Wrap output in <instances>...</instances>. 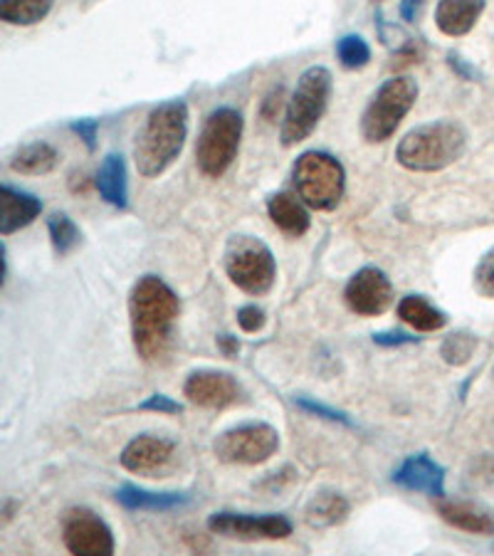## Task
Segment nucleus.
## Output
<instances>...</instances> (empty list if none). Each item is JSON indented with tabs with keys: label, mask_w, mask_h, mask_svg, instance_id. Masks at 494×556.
Masks as SVG:
<instances>
[{
	"label": "nucleus",
	"mask_w": 494,
	"mask_h": 556,
	"mask_svg": "<svg viewBox=\"0 0 494 556\" xmlns=\"http://www.w3.org/2000/svg\"><path fill=\"white\" fill-rule=\"evenodd\" d=\"M484 0H438L435 25L447 38H463L478 25L484 13Z\"/></svg>",
	"instance_id": "f3484780"
},
{
	"label": "nucleus",
	"mask_w": 494,
	"mask_h": 556,
	"mask_svg": "<svg viewBox=\"0 0 494 556\" xmlns=\"http://www.w3.org/2000/svg\"><path fill=\"white\" fill-rule=\"evenodd\" d=\"M176 455V443L159 435H137L122 451V468L143 478H159Z\"/></svg>",
	"instance_id": "4468645a"
},
{
	"label": "nucleus",
	"mask_w": 494,
	"mask_h": 556,
	"mask_svg": "<svg viewBox=\"0 0 494 556\" xmlns=\"http://www.w3.org/2000/svg\"><path fill=\"white\" fill-rule=\"evenodd\" d=\"M426 0H401V17L406 23H416L418 11L423 8Z\"/></svg>",
	"instance_id": "f704fd0d"
},
{
	"label": "nucleus",
	"mask_w": 494,
	"mask_h": 556,
	"mask_svg": "<svg viewBox=\"0 0 494 556\" xmlns=\"http://www.w3.org/2000/svg\"><path fill=\"white\" fill-rule=\"evenodd\" d=\"M373 3H379V0H373Z\"/></svg>",
	"instance_id": "ea45409f"
},
{
	"label": "nucleus",
	"mask_w": 494,
	"mask_h": 556,
	"mask_svg": "<svg viewBox=\"0 0 494 556\" xmlns=\"http://www.w3.org/2000/svg\"><path fill=\"white\" fill-rule=\"evenodd\" d=\"M418 100V83L406 75H395L376 89L362 114V137L368 143L389 141Z\"/></svg>",
	"instance_id": "0eeeda50"
},
{
	"label": "nucleus",
	"mask_w": 494,
	"mask_h": 556,
	"mask_svg": "<svg viewBox=\"0 0 494 556\" xmlns=\"http://www.w3.org/2000/svg\"><path fill=\"white\" fill-rule=\"evenodd\" d=\"M331 89H334V77H331L329 67L314 65L302 72V77L296 79V87L290 97V104H287V112L282 116V147H296V143L312 137L314 129L319 127L321 116L327 114Z\"/></svg>",
	"instance_id": "20e7f679"
},
{
	"label": "nucleus",
	"mask_w": 494,
	"mask_h": 556,
	"mask_svg": "<svg viewBox=\"0 0 494 556\" xmlns=\"http://www.w3.org/2000/svg\"><path fill=\"white\" fill-rule=\"evenodd\" d=\"M94 186L102 199L116 211L129 205V181H127V161L122 154H106L99 166Z\"/></svg>",
	"instance_id": "6ab92c4d"
},
{
	"label": "nucleus",
	"mask_w": 494,
	"mask_h": 556,
	"mask_svg": "<svg viewBox=\"0 0 494 556\" xmlns=\"http://www.w3.org/2000/svg\"><path fill=\"white\" fill-rule=\"evenodd\" d=\"M40 213L42 201L38 195L0 184V236H13V232L28 228L40 218Z\"/></svg>",
	"instance_id": "dca6fc26"
},
{
	"label": "nucleus",
	"mask_w": 494,
	"mask_h": 556,
	"mask_svg": "<svg viewBox=\"0 0 494 556\" xmlns=\"http://www.w3.org/2000/svg\"><path fill=\"white\" fill-rule=\"evenodd\" d=\"M435 509L447 525L463 529L467 534H494V517L490 513H484L478 505H472V502H455L440 497Z\"/></svg>",
	"instance_id": "aec40b11"
},
{
	"label": "nucleus",
	"mask_w": 494,
	"mask_h": 556,
	"mask_svg": "<svg viewBox=\"0 0 494 556\" xmlns=\"http://www.w3.org/2000/svg\"><path fill=\"white\" fill-rule=\"evenodd\" d=\"M474 349H478V337L467 334V331H455V334L445 337L443 346H440V354L451 366H463L472 358Z\"/></svg>",
	"instance_id": "cd10ccee"
},
{
	"label": "nucleus",
	"mask_w": 494,
	"mask_h": 556,
	"mask_svg": "<svg viewBox=\"0 0 494 556\" xmlns=\"http://www.w3.org/2000/svg\"><path fill=\"white\" fill-rule=\"evenodd\" d=\"M467 129L460 122L435 119L410 129L395 147V159L416 174H433L457 164L467 151Z\"/></svg>",
	"instance_id": "7ed1b4c3"
},
{
	"label": "nucleus",
	"mask_w": 494,
	"mask_h": 556,
	"mask_svg": "<svg viewBox=\"0 0 494 556\" xmlns=\"http://www.w3.org/2000/svg\"><path fill=\"white\" fill-rule=\"evenodd\" d=\"M183 393L193 406L215 410L236 406L242 399V389L236 376L215 369L193 371L183 383Z\"/></svg>",
	"instance_id": "ddd939ff"
},
{
	"label": "nucleus",
	"mask_w": 494,
	"mask_h": 556,
	"mask_svg": "<svg viewBox=\"0 0 494 556\" xmlns=\"http://www.w3.org/2000/svg\"><path fill=\"white\" fill-rule=\"evenodd\" d=\"M178 312H181V300L161 277L143 275L131 287V339L141 362L156 364L166 358L170 342H174Z\"/></svg>",
	"instance_id": "f257e3e1"
},
{
	"label": "nucleus",
	"mask_w": 494,
	"mask_h": 556,
	"mask_svg": "<svg viewBox=\"0 0 494 556\" xmlns=\"http://www.w3.org/2000/svg\"><path fill=\"white\" fill-rule=\"evenodd\" d=\"M292 184L312 211H334L346 193V172L327 151H304L292 166Z\"/></svg>",
	"instance_id": "423d86ee"
},
{
	"label": "nucleus",
	"mask_w": 494,
	"mask_h": 556,
	"mask_svg": "<svg viewBox=\"0 0 494 556\" xmlns=\"http://www.w3.org/2000/svg\"><path fill=\"white\" fill-rule=\"evenodd\" d=\"M55 8V0H0V23L30 28L42 23Z\"/></svg>",
	"instance_id": "393cba45"
},
{
	"label": "nucleus",
	"mask_w": 494,
	"mask_h": 556,
	"mask_svg": "<svg viewBox=\"0 0 494 556\" xmlns=\"http://www.w3.org/2000/svg\"><path fill=\"white\" fill-rule=\"evenodd\" d=\"M344 300L349 309L362 314V317H381L393 304V285L389 275L379 267L366 265L346 282Z\"/></svg>",
	"instance_id": "f8f14e48"
},
{
	"label": "nucleus",
	"mask_w": 494,
	"mask_h": 556,
	"mask_svg": "<svg viewBox=\"0 0 494 556\" xmlns=\"http://www.w3.org/2000/svg\"><path fill=\"white\" fill-rule=\"evenodd\" d=\"M472 282L474 290H478L482 298L494 300V248L480 257L478 267H474Z\"/></svg>",
	"instance_id": "c85d7f7f"
},
{
	"label": "nucleus",
	"mask_w": 494,
	"mask_h": 556,
	"mask_svg": "<svg viewBox=\"0 0 494 556\" xmlns=\"http://www.w3.org/2000/svg\"><path fill=\"white\" fill-rule=\"evenodd\" d=\"M245 122L242 114L232 106H218L201 124L195 141V164L198 172L208 178H220L236 164Z\"/></svg>",
	"instance_id": "39448f33"
},
{
	"label": "nucleus",
	"mask_w": 494,
	"mask_h": 556,
	"mask_svg": "<svg viewBox=\"0 0 494 556\" xmlns=\"http://www.w3.org/2000/svg\"><path fill=\"white\" fill-rule=\"evenodd\" d=\"M393 482L403 490L423 492L430 497L445 495V470L426 453H416L403 460V465L393 475Z\"/></svg>",
	"instance_id": "2eb2a0df"
},
{
	"label": "nucleus",
	"mask_w": 494,
	"mask_h": 556,
	"mask_svg": "<svg viewBox=\"0 0 494 556\" xmlns=\"http://www.w3.org/2000/svg\"><path fill=\"white\" fill-rule=\"evenodd\" d=\"M188 137V104L168 100L149 112L134 141V164L143 178L166 174L181 156Z\"/></svg>",
	"instance_id": "f03ea898"
},
{
	"label": "nucleus",
	"mask_w": 494,
	"mask_h": 556,
	"mask_svg": "<svg viewBox=\"0 0 494 556\" xmlns=\"http://www.w3.org/2000/svg\"><path fill=\"white\" fill-rule=\"evenodd\" d=\"M398 317L406 321L408 327L418 331H440L447 325V314L433 307L426 298L420 294H408L398 304Z\"/></svg>",
	"instance_id": "b1692460"
},
{
	"label": "nucleus",
	"mask_w": 494,
	"mask_h": 556,
	"mask_svg": "<svg viewBox=\"0 0 494 556\" xmlns=\"http://www.w3.org/2000/svg\"><path fill=\"white\" fill-rule=\"evenodd\" d=\"M69 129L83 139L89 151H97V134H99V122L97 119H75L69 124Z\"/></svg>",
	"instance_id": "473e14b6"
},
{
	"label": "nucleus",
	"mask_w": 494,
	"mask_h": 556,
	"mask_svg": "<svg viewBox=\"0 0 494 556\" xmlns=\"http://www.w3.org/2000/svg\"><path fill=\"white\" fill-rule=\"evenodd\" d=\"M451 65L455 67L457 75H463V77H474L472 67H470V65H465V62H460V58H457V55H451Z\"/></svg>",
	"instance_id": "4c0bfd02"
},
{
	"label": "nucleus",
	"mask_w": 494,
	"mask_h": 556,
	"mask_svg": "<svg viewBox=\"0 0 494 556\" xmlns=\"http://www.w3.org/2000/svg\"><path fill=\"white\" fill-rule=\"evenodd\" d=\"M60 151L48 141H33L25 143L13 154L11 168L21 176H45L52 174L60 166Z\"/></svg>",
	"instance_id": "5701e85b"
},
{
	"label": "nucleus",
	"mask_w": 494,
	"mask_h": 556,
	"mask_svg": "<svg viewBox=\"0 0 494 556\" xmlns=\"http://www.w3.org/2000/svg\"><path fill=\"white\" fill-rule=\"evenodd\" d=\"M116 502L134 513H168V509L186 507L191 500L183 492H151L137 485H124L116 490Z\"/></svg>",
	"instance_id": "412c9836"
},
{
	"label": "nucleus",
	"mask_w": 494,
	"mask_h": 556,
	"mask_svg": "<svg viewBox=\"0 0 494 556\" xmlns=\"http://www.w3.org/2000/svg\"><path fill=\"white\" fill-rule=\"evenodd\" d=\"M218 349L223 356H236L238 354V339L232 334H220L218 337Z\"/></svg>",
	"instance_id": "c9c22d12"
},
{
	"label": "nucleus",
	"mask_w": 494,
	"mask_h": 556,
	"mask_svg": "<svg viewBox=\"0 0 494 556\" xmlns=\"http://www.w3.org/2000/svg\"><path fill=\"white\" fill-rule=\"evenodd\" d=\"M230 282L250 298H263L275 287L277 263L273 250L255 236H232L223 253Z\"/></svg>",
	"instance_id": "6e6552de"
},
{
	"label": "nucleus",
	"mask_w": 494,
	"mask_h": 556,
	"mask_svg": "<svg viewBox=\"0 0 494 556\" xmlns=\"http://www.w3.org/2000/svg\"><path fill=\"white\" fill-rule=\"evenodd\" d=\"M48 232L52 250H55L60 257L69 255L72 250L83 245V230H79L77 223L72 220L67 213H52L48 218Z\"/></svg>",
	"instance_id": "a878e982"
},
{
	"label": "nucleus",
	"mask_w": 494,
	"mask_h": 556,
	"mask_svg": "<svg viewBox=\"0 0 494 556\" xmlns=\"http://www.w3.org/2000/svg\"><path fill=\"white\" fill-rule=\"evenodd\" d=\"M62 542L77 556H110L116 549L112 527L87 507H75L62 517Z\"/></svg>",
	"instance_id": "9d476101"
},
{
	"label": "nucleus",
	"mask_w": 494,
	"mask_h": 556,
	"mask_svg": "<svg viewBox=\"0 0 494 556\" xmlns=\"http://www.w3.org/2000/svg\"><path fill=\"white\" fill-rule=\"evenodd\" d=\"M213 534L238 542H277L292 534V522L282 515H238L215 513L208 519Z\"/></svg>",
	"instance_id": "9b49d317"
},
{
	"label": "nucleus",
	"mask_w": 494,
	"mask_h": 556,
	"mask_svg": "<svg viewBox=\"0 0 494 556\" xmlns=\"http://www.w3.org/2000/svg\"><path fill=\"white\" fill-rule=\"evenodd\" d=\"M280 447V433L269 424H242L215 438L213 453L228 465H263Z\"/></svg>",
	"instance_id": "1a4fd4ad"
},
{
	"label": "nucleus",
	"mask_w": 494,
	"mask_h": 556,
	"mask_svg": "<svg viewBox=\"0 0 494 556\" xmlns=\"http://www.w3.org/2000/svg\"><path fill=\"white\" fill-rule=\"evenodd\" d=\"M337 58L346 70H362L371 62V48L362 35H344L337 42Z\"/></svg>",
	"instance_id": "bb28decb"
},
{
	"label": "nucleus",
	"mask_w": 494,
	"mask_h": 556,
	"mask_svg": "<svg viewBox=\"0 0 494 556\" xmlns=\"http://www.w3.org/2000/svg\"><path fill=\"white\" fill-rule=\"evenodd\" d=\"M373 342L379 346H403V344H418V337H410V334H403V331H379V334L373 337Z\"/></svg>",
	"instance_id": "72a5a7b5"
},
{
	"label": "nucleus",
	"mask_w": 494,
	"mask_h": 556,
	"mask_svg": "<svg viewBox=\"0 0 494 556\" xmlns=\"http://www.w3.org/2000/svg\"><path fill=\"white\" fill-rule=\"evenodd\" d=\"M139 410H154V414H164V416H176L183 410V403L174 401L170 396H164V393H154L149 401H141Z\"/></svg>",
	"instance_id": "7c9ffc66"
},
{
	"label": "nucleus",
	"mask_w": 494,
	"mask_h": 556,
	"mask_svg": "<svg viewBox=\"0 0 494 556\" xmlns=\"http://www.w3.org/2000/svg\"><path fill=\"white\" fill-rule=\"evenodd\" d=\"M280 94H282V89H275V92L267 97V106L263 110V116H265V119L273 122L275 116H277V110H280V100H277V97H280Z\"/></svg>",
	"instance_id": "e433bc0d"
},
{
	"label": "nucleus",
	"mask_w": 494,
	"mask_h": 556,
	"mask_svg": "<svg viewBox=\"0 0 494 556\" xmlns=\"http://www.w3.org/2000/svg\"><path fill=\"white\" fill-rule=\"evenodd\" d=\"M5 275H8V257H5V245L0 243V287L5 282Z\"/></svg>",
	"instance_id": "58836bf2"
},
{
	"label": "nucleus",
	"mask_w": 494,
	"mask_h": 556,
	"mask_svg": "<svg viewBox=\"0 0 494 556\" xmlns=\"http://www.w3.org/2000/svg\"><path fill=\"white\" fill-rule=\"evenodd\" d=\"M267 213L277 226V230H282L284 236H290V238H302L312 226L307 203H304L300 195H292L287 191L269 195Z\"/></svg>",
	"instance_id": "a211bd4d"
},
{
	"label": "nucleus",
	"mask_w": 494,
	"mask_h": 556,
	"mask_svg": "<svg viewBox=\"0 0 494 556\" xmlns=\"http://www.w3.org/2000/svg\"><path fill=\"white\" fill-rule=\"evenodd\" d=\"M296 406H300L302 410H307L309 416H317V418H325V420H331V424H344V426H352V420H349L346 414H341V410L327 406V403H319L314 399H307V396H300L294 399Z\"/></svg>",
	"instance_id": "c756f323"
},
{
	"label": "nucleus",
	"mask_w": 494,
	"mask_h": 556,
	"mask_svg": "<svg viewBox=\"0 0 494 556\" xmlns=\"http://www.w3.org/2000/svg\"><path fill=\"white\" fill-rule=\"evenodd\" d=\"M349 513H352V505L341 492L319 490L304 507V522L314 529H331L346 522Z\"/></svg>",
	"instance_id": "4be33fe9"
},
{
	"label": "nucleus",
	"mask_w": 494,
	"mask_h": 556,
	"mask_svg": "<svg viewBox=\"0 0 494 556\" xmlns=\"http://www.w3.org/2000/svg\"><path fill=\"white\" fill-rule=\"evenodd\" d=\"M238 325L242 331H248V334H255V331H259L265 325V312L255 307V304H248V307H242L238 312Z\"/></svg>",
	"instance_id": "2f4dec72"
}]
</instances>
